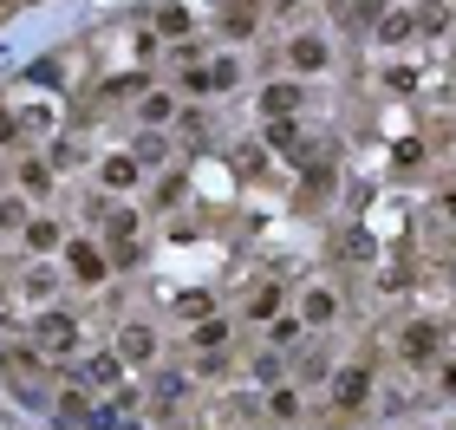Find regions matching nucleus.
<instances>
[{"mask_svg": "<svg viewBox=\"0 0 456 430\" xmlns=\"http://www.w3.org/2000/svg\"><path fill=\"white\" fill-rule=\"evenodd\" d=\"M33 345L46 359H72L78 345H86V326H78L72 306H39V313H33Z\"/></svg>", "mask_w": 456, "mask_h": 430, "instance_id": "obj_1", "label": "nucleus"}, {"mask_svg": "<svg viewBox=\"0 0 456 430\" xmlns=\"http://www.w3.org/2000/svg\"><path fill=\"white\" fill-rule=\"evenodd\" d=\"M59 268H66L72 287H105L118 268L105 255V241H86V235H66V248H59Z\"/></svg>", "mask_w": 456, "mask_h": 430, "instance_id": "obj_2", "label": "nucleus"}, {"mask_svg": "<svg viewBox=\"0 0 456 430\" xmlns=\"http://www.w3.org/2000/svg\"><path fill=\"white\" fill-rule=\"evenodd\" d=\"M124 372H131V365H124L118 353H86L78 365H66L59 378L78 385V392H92V398H105V392H118V385H124Z\"/></svg>", "mask_w": 456, "mask_h": 430, "instance_id": "obj_3", "label": "nucleus"}, {"mask_svg": "<svg viewBox=\"0 0 456 430\" xmlns=\"http://www.w3.org/2000/svg\"><path fill=\"white\" fill-rule=\"evenodd\" d=\"M111 353H118L124 365H143V372H151V365L163 359V333H157L151 320H124L118 339H111Z\"/></svg>", "mask_w": 456, "mask_h": 430, "instance_id": "obj_4", "label": "nucleus"}, {"mask_svg": "<svg viewBox=\"0 0 456 430\" xmlns=\"http://www.w3.org/2000/svg\"><path fill=\"white\" fill-rule=\"evenodd\" d=\"M333 72V39L326 33H294L287 39V78H320Z\"/></svg>", "mask_w": 456, "mask_h": 430, "instance_id": "obj_5", "label": "nucleus"}, {"mask_svg": "<svg viewBox=\"0 0 456 430\" xmlns=\"http://www.w3.org/2000/svg\"><path fill=\"white\" fill-rule=\"evenodd\" d=\"M339 313H346V300H339V287H326V280H314V287L300 294V306H294V320H300V326H314V333L339 326Z\"/></svg>", "mask_w": 456, "mask_h": 430, "instance_id": "obj_6", "label": "nucleus"}, {"mask_svg": "<svg viewBox=\"0 0 456 430\" xmlns=\"http://www.w3.org/2000/svg\"><path fill=\"white\" fill-rule=\"evenodd\" d=\"M137 183H143V163L131 150H111L105 163H98V190H105V196H131Z\"/></svg>", "mask_w": 456, "mask_h": 430, "instance_id": "obj_7", "label": "nucleus"}, {"mask_svg": "<svg viewBox=\"0 0 456 430\" xmlns=\"http://www.w3.org/2000/svg\"><path fill=\"white\" fill-rule=\"evenodd\" d=\"M255 105H261V118H300L306 111V92H300V78H274V85L255 92Z\"/></svg>", "mask_w": 456, "mask_h": 430, "instance_id": "obj_8", "label": "nucleus"}, {"mask_svg": "<svg viewBox=\"0 0 456 430\" xmlns=\"http://www.w3.org/2000/svg\"><path fill=\"white\" fill-rule=\"evenodd\" d=\"M53 183H59V170H53L46 157H20V163H13V190L27 196V202H46Z\"/></svg>", "mask_w": 456, "mask_h": 430, "instance_id": "obj_9", "label": "nucleus"}, {"mask_svg": "<svg viewBox=\"0 0 456 430\" xmlns=\"http://www.w3.org/2000/svg\"><path fill=\"white\" fill-rule=\"evenodd\" d=\"M365 398H371V365H339L333 372V404L339 411H359Z\"/></svg>", "mask_w": 456, "mask_h": 430, "instance_id": "obj_10", "label": "nucleus"}, {"mask_svg": "<svg viewBox=\"0 0 456 430\" xmlns=\"http://www.w3.org/2000/svg\"><path fill=\"white\" fill-rule=\"evenodd\" d=\"M151 33H157V39H170V46H183V39L196 33V13L183 7V0H163V7L151 13Z\"/></svg>", "mask_w": 456, "mask_h": 430, "instance_id": "obj_11", "label": "nucleus"}, {"mask_svg": "<svg viewBox=\"0 0 456 430\" xmlns=\"http://www.w3.org/2000/svg\"><path fill=\"white\" fill-rule=\"evenodd\" d=\"M20 248H27V255H59V248H66V229H59L53 215H27V229H20Z\"/></svg>", "mask_w": 456, "mask_h": 430, "instance_id": "obj_12", "label": "nucleus"}, {"mask_svg": "<svg viewBox=\"0 0 456 430\" xmlns=\"http://www.w3.org/2000/svg\"><path fill=\"white\" fill-rule=\"evenodd\" d=\"M183 105H176V92H137V125L143 131H163V125H176Z\"/></svg>", "mask_w": 456, "mask_h": 430, "instance_id": "obj_13", "label": "nucleus"}, {"mask_svg": "<svg viewBox=\"0 0 456 430\" xmlns=\"http://www.w3.org/2000/svg\"><path fill=\"white\" fill-rule=\"evenodd\" d=\"M398 359L430 365V359H437V326H430V320H411L404 333H398Z\"/></svg>", "mask_w": 456, "mask_h": 430, "instance_id": "obj_14", "label": "nucleus"}, {"mask_svg": "<svg viewBox=\"0 0 456 430\" xmlns=\"http://www.w3.org/2000/svg\"><path fill=\"white\" fill-rule=\"evenodd\" d=\"M228 333H235V320H228V313H202V320L190 326V353H222Z\"/></svg>", "mask_w": 456, "mask_h": 430, "instance_id": "obj_15", "label": "nucleus"}, {"mask_svg": "<svg viewBox=\"0 0 456 430\" xmlns=\"http://www.w3.org/2000/svg\"><path fill=\"white\" fill-rule=\"evenodd\" d=\"M274 313H287V294H281V280H261L255 294L241 300V320H274Z\"/></svg>", "mask_w": 456, "mask_h": 430, "instance_id": "obj_16", "label": "nucleus"}, {"mask_svg": "<svg viewBox=\"0 0 456 430\" xmlns=\"http://www.w3.org/2000/svg\"><path fill=\"white\" fill-rule=\"evenodd\" d=\"M92 404H98L92 392H78V385H66V392L53 398V418H59V424H92Z\"/></svg>", "mask_w": 456, "mask_h": 430, "instance_id": "obj_17", "label": "nucleus"}, {"mask_svg": "<svg viewBox=\"0 0 456 430\" xmlns=\"http://www.w3.org/2000/svg\"><path fill=\"white\" fill-rule=\"evenodd\" d=\"M300 411H306V404H300V392H294V385H267V418H274V424H300Z\"/></svg>", "mask_w": 456, "mask_h": 430, "instance_id": "obj_18", "label": "nucleus"}, {"mask_svg": "<svg viewBox=\"0 0 456 430\" xmlns=\"http://www.w3.org/2000/svg\"><path fill=\"white\" fill-rule=\"evenodd\" d=\"M333 13H339V20H352V27H379V20L391 13V0H339Z\"/></svg>", "mask_w": 456, "mask_h": 430, "instance_id": "obj_19", "label": "nucleus"}, {"mask_svg": "<svg viewBox=\"0 0 456 430\" xmlns=\"http://www.w3.org/2000/svg\"><path fill=\"white\" fill-rule=\"evenodd\" d=\"M20 294H27L33 306H53V294H59V280H53L46 268H27V274H20Z\"/></svg>", "mask_w": 456, "mask_h": 430, "instance_id": "obj_20", "label": "nucleus"}, {"mask_svg": "<svg viewBox=\"0 0 456 430\" xmlns=\"http://www.w3.org/2000/svg\"><path fill=\"white\" fill-rule=\"evenodd\" d=\"M267 150L300 157V131H294V118H267Z\"/></svg>", "mask_w": 456, "mask_h": 430, "instance_id": "obj_21", "label": "nucleus"}, {"mask_svg": "<svg viewBox=\"0 0 456 430\" xmlns=\"http://www.w3.org/2000/svg\"><path fill=\"white\" fill-rule=\"evenodd\" d=\"M248 378H255V385H281V378H287V359L274 353V345H267V353H255V365H248Z\"/></svg>", "mask_w": 456, "mask_h": 430, "instance_id": "obj_22", "label": "nucleus"}, {"mask_svg": "<svg viewBox=\"0 0 456 430\" xmlns=\"http://www.w3.org/2000/svg\"><path fill=\"white\" fill-rule=\"evenodd\" d=\"M255 20H261V13H255V0H228V13H222V27H228V33H235V39H248V33H255Z\"/></svg>", "mask_w": 456, "mask_h": 430, "instance_id": "obj_23", "label": "nucleus"}, {"mask_svg": "<svg viewBox=\"0 0 456 430\" xmlns=\"http://www.w3.org/2000/svg\"><path fill=\"white\" fill-rule=\"evenodd\" d=\"M300 333H306V326H300L294 313H274V326H267V345H274V353H287V345H300Z\"/></svg>", "mask_w": 456, "mask_h": 430, "instance_id": "obj_24", "label": "nucleus"}, {"mask_svg": "<svg viewBox=\"0 0 456 430\" xmlns=\"http://www.w3.org/2000/svg\"><path fill=\"white\" fill-rule=\"evenodd\" d=\"M27 196H0V235H20V229H27Z\"/></svg>", "mask_w": 456, "mask_h": 430, "instance_id": "obj_25", "label": "nucleus"}, {"mask_svg": "<svg viewBox=\"0 0 456 430\" xmlns=\"http://www.w3.org/2000/svg\"><path fill=\"white\" fill-rule=\"evenodd\" d=\"M183 398H190V378H183V372H163V378H157V404H163V411H176Z\"/></svg>", "mask_w": 456, "mask_h": 430, "instance_id": "obj_26", "label": "nucleus"}, {"mask_svg": "<svg viewBox=\"0 0 456 430\" xmlns=\"http://www.w3.org/2000/svg\"><path fill=\"white\" fill-rule=\"evenodd\" d=\"M131 157L143 163V170H157V163H163V137H157V131H137V137H131Z\"/></svg>", "mask_w": 456, "mask_h": 430, "instance_id": "obj_27", "label": "nucleus"}, {"mask_svg": "<svg viewBox=\"0 0 456 430\" xmlns=\"http://www.w3.org/2000/svg\"><path fill=\"white\" fill-rule=\"evenodd\" d=\"M202 72H209V92H228V85L241 78V66H235V59H216V66H202Z\"/></svg>", "mask_w": 456, "mask_h": 430, "instance_id": "obj_28", "label": "nucleus"}, {"mask_svg": "<svg viewBox=\"0 0 456 430\" xmlns=\"http://www.w3.org/2000/svg\"><path fill=\"white\" fill-rule=\"evenodd\" d=\"M371 33H379V39H404V33H411V13H385Z\"/></svg>", "mask_w": 456, "mask_h": 430, "instance_id": "obj_29", "label": "nucleus"}, {"mask_svg": "<svg viewBox=\"0 0 456 430\" xmlns=\"http://www.w3.org/2000/svg\"><path fill=\"white\" fill-rule=\"evenodd\" d=\"M418 157H424V143H418V137H404L398 150H391V163H398V170H418Z\"/></svg>", "mask_w": 456, "mask_h": 430, "instance_id": "obj_30", "label": "nucleus"}, {"mask_svg": "<svg viewBox=\"0 0 456 430\" xmlns=\"http://www.w3.org/2000/svg\"><path fill=\"white\" fill-rule=\"evenodd\" d=\"M235 170H241V176H267V163H261L255 143H248V150H235Z\"/></svg>", "mask_w": 456, "mask_h": 430, "instance_id": "obj_31", "label": "nucleus"}, {"mask_svg": "<svg viewBox=\"0 0 456 430\" xmlns=\"http://www.w3.org/2000/svg\"><path fill=\"white\" fill-rule=\"evenodd\" d=\"M430 372H437V392H444V398H456V359H437Z\"/></svg>", "mask_w": 456, "mask_h": 430, "instance_id": "obj_32", "label": "nucleus"}, {"mask_svg": "<svg viewBox=\"0 0 456 430\" xmlns=\"http://www.w3.org/2000/svg\"><path fill=\"white\" fill-rule=\"evenodd\" d=\"M20 131H27V125H20V118L0 105V150H7V143H20Z\"/></svg>", "mask_w": 456, "mask_h": 430, "instance_id": "obj_33", "label": "nucleus"}, {"mask_svg": "<svg viewBox=\"0 0 456 430\" xmlns=\"http://www.w3.org/2000/svg\"><path fill=\"white\" fill-rule=\"evenodd\" d=\"M176 196H183V170H176V176H163V190H157V209H170Z\"/></svg>", "mask_w": 456, "mask_h": 430, "instance_id": "obj_34", "label": "nucleus"}, {"mask_svg": "<svg viewBox=\"0 0 456 430\" xmlns=\"http://www.w3.org/2000/svg\"><path fill=\"white\" fill-rule=\"evenodd\" d=\"M0 183H7V163H0Z\"/></svg>", "mask_w": 456, "mask_h": 430, "instance_id": "obj_35", "label": "nucleus"}]
</instances>
